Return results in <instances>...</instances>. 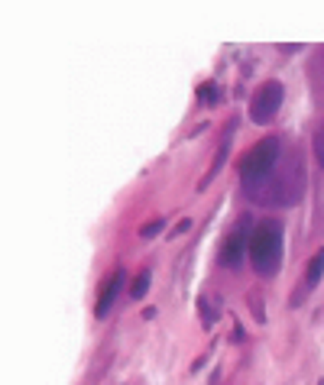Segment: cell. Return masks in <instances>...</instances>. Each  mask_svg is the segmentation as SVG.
Returning a JSON list of instances; mask_svg holds the SVG:
<instances>
[{"label":"cell","mask_w":324,"mask_h":385,"mask_svg":"<svg viewBox=\"0 0 324 385\" xmlns=\"http://www.w3.org/2000/svg\"><path fill=\"white\" fill-rule=\"evenodd\" d=\"M311 149H315V162L324 168V120L315 126V136H311Z\"/></svg>","instance_id":"obj_12"},{"label":"cell","mask_w":324,"mask_h":385,"mask_svg":"<svg viewBox=\"0 0 324 385\" xmlns=\"http://www.w3.org/2000/svg\"><path fill=\"white\" fill-rule=\"evenodd\" d=\"M188 230H191V220H179V224H175V227H172V236H182V234H188Z\"/></svg>","instance_id":"obj_15"},{"label":"cell","mask_w":324,"mask_h":385,"mask_svg":"<svg viewBox=\"0 0 324 385\" xmlns=\"http://www.w3.org/2000/svg\"><path fill=\"white\" fill-rule=\"evenodd\" d=\"M302 194H305V166H302V159L292 152L289 159L279 162L273 178L266 182V191L259 201L273 204V208H292V204L302 201Z\"/></svg>","instance_id":"obj_2"},{"label":"cell","mask_w":324,"mask_h":385,"mask_svg":"<svg viewBox=\"0 0 324 385\" xmlns=\"http://www.w3.org/2000/svg\"><path fill=\"white\" fill-rule=\"evenodd\" d=\"M279 107H282V84L266 81V84H259L253 91V97H250V120L266 126L276 114H279Z\"/></svg>","instance_id":"obj_4"},{"label":"cell","mask_w":324,"mask_h":385,"mask_svg":"<svg viewBox=\"0 0 324 385\" xmlns=\"http://www.w3.org/2000/svg\"><path fill=\"white\" fill-rule=\"evenodd\" d=\"M299 49H302L299 42H292V46H289V42H282V46H279V52H285V55H289V52H299Z\"/></svg>","instance_id":"obj_17"},{"label":"cell","mask_w":324,"mask_h":385,"mask_svg":"<svg viewBox=\"0 0 324 385\" xmlns=\"http://www.w3.org/2000/svg\"><path fill=\"white\" fill-rule=\"evenodd\" d=\"M217 97H221V94H217V88H214L211 81L198 88V101H201V104H208V107H211V104H217Z\"/></svg>","instance_id":"obj_14"},{"label":"cell","mask_w":324,"mask_h":385,"mask_svg":"<svg viewBox=\"0 0 324 385\" xmlns=\"http://www.w3.org/2000/svg\"><path fill=\"white\" fill-rule=\"evenodd\" d=\"M149 278H153V276H149V269H143V272L130 282V298H133V302L146 298V292H149Z\"/></svg>","instance_id":"obj_10"},{"label":"cell","mask_w":324,"mask_h":385,"mask_svg":"<svg viewBox=\"0 0 324 385\" xmlns=\"http://www.w3.org/2000/svg\"><path fill=\"white\" fill-rule=\"evenodd\" d=\"M324 278V250H318L311 259H308V269H305V282H302V288H299V295L292 298V304L299 308L302 302H305V295H308V288H315L318 282Z\"/></svg>","instance_id":"obj_8"},{"label":"cell","mask_w":324,"mask_h":385,"mask_svg":"<svg viewBox=\"0 0 324 385\" xmlns=\"http://www.w3.org/2000/svg\"><path fill=\"white\" fill-rule=\"evenodd\" d=\"M250 259H253L256 276H276L282 262V224L279 220H263L256 224L250 236Z\"/></svg>","instance_id":"obj_3"},{"label":"cell","mask_w":324,"mask_h":385,"mask_svg":"<svg viewBox=\"0 0 324 385\" xmlns=\"http://www.w3.org/2000/svg\"><path fill=\"white\" fill-rule=\"evenodd\" d=\"M162 230H166V217H156V220L140 227V240H153V236H159Z\"/></svg>","instance_id":"obj_13"},{"label":"cell","mask_w":324,"mask_h":385,"mask_svg":"<svg viewBox=\"0 0 324 385\" xmlns=\"http://www.w3.org/2000/svg\"><path fill=\"white\" fill-rule=\"evenodd\" d=\"M250 311H253L256 324H266V304H263V292L259 288H250Z\"/></svg>","instance_id":"obj_11"},{"label":"cell","mask_w":324,"mask_h":385,"mask_svg":"<svg viewBox=\"0 0 324 385\" xmlns=\"http://www.w3.org/2000/svg\"><path fill=\"white\" fill-rule=\"evenodd\" d=\"M318 385H324V379H321V382H318Z\"/></svg>","instance_id":"obj_18"},{"label":"cell","mask_w":324,"mask_h":385,"mask_svg":"<svg viewBox=\"0 0 324 385\" xmlns=\"http://www.w3.org/2000/svg\"><path fill=\"white\" fill-rule=\"evenodd\" d=\"M234 130H237V120H231L227 123V130H224V136H221V149H217V156H214V162L208 166V172L201 175V182H198V191H205L208 184L214 182V175L224 168V162H227V156H231V142H234Z\"/></svg>","instance_id":"obj_7"},{"label":"cell","mask_w":324,"mask_h":385,"mask_svg":"<svg viewBox=\"0 0 324 385\" xmlns=\"http://www.w3.org/2000/svg\"><path fill=\"white\" fill-rule=\"evenodd\" d=\"M240 168V182H243V191L253 198V201H259V188H266V182L273 178V172L279 168V140L276 136H266V140H259L253 146V149L243 156V159L237 162Z\"/></svg>","instance_id":"obj_1"},{"label":"cell","mask_w":324,"mask_h":385,"mask_svg":"<svg viewBox=\"0 0 324 385\" xmlns=\"http://www.w3.org/2000/svg\"><path fill=\"white\" fill-rule=\"evenodd\" d=\"M247 227H250V220H240V227H234L231 234L224 236L221 256H217L224 269H240V266H243V259H247L250 236H253V234H247Z\"/></svg>","instance_id":"obj_5"},{"label":"cell","mask_w":324,"mask_h":385,"mask_svg":"<svg viewBox=\"0 0 324 385\" xmlns=\"http://www.w3.org/2000/svg\"><path fill=\"white\" fill-rule=\"evenodd\" d=\"M231 340H234V344H243V340H247V330L240 327V320H237V324H234V334H231Z\"/></svg>","instance_id":"obj_16"},{"label":"cell","mask_w":324,"mask_h":385,"mask_svg":"<svg viewBox=\"0 0 324 385\" xmlns=\"http://www.w3.org/2000/svg\"><path fill=\"white\" fill-rule=\"evenodd\" d=\"M198 314H201V327H205V330H211V327L221 320V318H217V304L211 308V298H208V295L198 298Z\"/></svg>","instance_id":"obj_9"},{"label":"cell","mask_w":324,"mask_h":385,"mask_svg":"<svg viewBox=\"0 0 324 385\" xmlns=\"http://www.w3.org/2000/svg\"><path fill=\"white\" fill-rule=\"evenodd\" d=\"M123 282H127V272L117 266V269H114V276L104 282L101 295H97V304H94V314H97L101 320L111 314V308H114V302H117V295H120V288H123Z\"/></svg>","instance_id":"obj_6"}]
</instances>
